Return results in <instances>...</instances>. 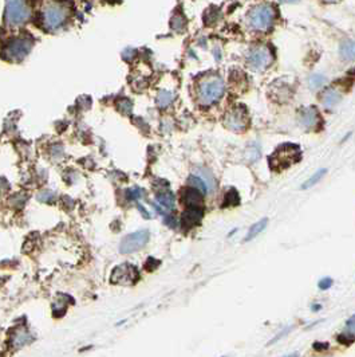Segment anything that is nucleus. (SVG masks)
<instances>
[{"instance_id":"obj_14","label":"nucleus","mask_w":355,"mask_h":357,"mask_svg":"<svg viewBox=\"0 0 355 357\" xmlns=\"http://www.w3.org/2000/svg\"><path fill=\"white\" fill-rule=\"evenodd\" d=\"M339 54L344 61H355V41L343 42L339 49Z\"/></svg>"},{"instance_id":"obj_6","label":"nucleus","mask_w":355,"mask_h":357,"mask_svg":"<svg viewBox=\"0 0 355 357\" xmlns=\"http://www.w3.org/2000/svg\"><path fill=\"white\" fill-rule=\"evenodd\" d=\"M6 18L10 25L18 26L27 21L30 13L27 9L25 0H9L7 2V10H6Z\"/></svg>"},{"instance_id":"obj_16","label":"nucleus","mask_w":355,"mask_h":357,"mask_svg":"<svg viewBox=\"0 0 355 357\" xmlns=\"http://www.w3.org/2000/svg\"><path fill=\"white\" fill-rule=\"evenodd\" d=\"M157 201H158L162 207L169 209V211L173 209V207H174V197H173V195H171L170 192L159 193L158 196H157Z\"/></svg>"},{"instance_id":"obj_25","label":"nucleus","mask_w":355,"mask_h":357,"mask_svg":"<svg viewBox=\"0 0 355 357\" xmlns=\"http://www.w3.org/2000/svg\"><path fill=\"white\" fill-rule=\"evenodd\" d=\"M324 2H327V3H338L339 0H324Z\"/></svg>"},{"instance_id":"obj_13","label":"nucleus","mask_w":355,"mask_h":357,"mask_svg":"<svg viewBox=\"0 0 355 357\" xmlns=\"http://www.w3.org/2000/svg\"><path fill=\"white\" fill-rule=\"evenodd\" d=\"M340 98H342V95H340V93H339L338 90L328 89L327 91H324V94H323L322 97V101L326 109H331V107H334L335 105L340 101Z\"/></svg>"},{"instance_id":"obj_7","label":"nucleus","mask_w":355,"mask_h":357,"mask_svg":"<svg viewBox=\"0 0 355 357\" xmlns=\"http://www.w3.org/2000/svg\"><path fill=\"white\" fill-rule=\"evenodd\" d=\"M147 241H149V232L146 230L137 231L134 234L127 235L126 238L123 239L121 242V246H119V250L123 254L134 253V251L142 249L147 243Z\"/></svg>"},{"instance_id":"obj_1","label":"nucleus","mask_w":355,"mask_h":357,"mask_svg":"<svg viewBox=\"0 0 355 357\" xmlns=\"http://www.w3.org/2000/svg\"><path fill=\"white\" fill-rule=\"evenodd\" d=\"M224 94V81L217 75H209L201 79L197 89V98L201 105H212Z\"/></svg>"},{"instance_id":"obj_17","label":"nucleus","mask_w":355,"mask_h":357,"mask_svg":"<svg viewBox=\"0 0 355 357\" xmlns=\"http://www.w3.org/2000/svg\"><path fill=\"white\" fill-rule=\"evenodd\" d=\"M239 203H240V196H239V193H237L236 189L232 188L228 193H227V195H225V200L223 207H235V205H237Z\"/></svg>"},{"instance_id":"obj_8","label":"nucleus","mask_w":355,"mask_h":357,"mask_svg":"<svg viewBox=\"0 0 355 357\" xmlns=\"http://www.w3.org/2000/svg\"><path fill=\"white\" fill-rule=\"evenodd\" d=\"M225 125L231 131L241 132L244 131L248 125V115L244 107H235L232 110H229L225 115Z\"/></svg>"},{"instance_id":"obj_10","label":"nucleus","mask_w":355,"mask_h":357,"mask_svg":"<svg viewBox=\"0 0 355 357\" xmlns=\"http://www.w3.org/2000/svg\"><path fill=\"white\" fill-rule=\"evenodd\" d=\"M319 123V113L316 107H304L299 114V124L304 128H314Z\"/></svg>"},{"instance_id":"obj_15","label":"nucleus","mask_w":355,"mask_h":357,"mask_svg":"<svg viewBox=\"0 0 355 357\" xmlns=\"http://www.w3.org/2000/svg\"><path fill=\"white\" fill-rule=\"evenodd\" d=\"M267 224H268V219L264 218L261 219V220H259V222L255 223L253 226H251L248 234H247V236L244 238V242H249V241H252V239L256 238L257 235L260 234L261 231L264 230L265 227H267Z\"/></svg>"},{"instance_id":"obj_22","label":"nucleus","mask_w":355,"mask_h":357,"mask_svg":"<svg viewBox=\"0 0 355 357\" xmlns=\"http://www.w3.org/2000/svg\"><path fill=\"white\" fill-rule=\"evenodd\" d=\"M347 330L350 333H352L355 336V316H352L350 320L347 321Z\"/></svg>"},{"instance_id":"obj_11","label":"nucleus","mask_w":355,"mask_h":357,"mask_svg":"<svg viewBox=\"0 0 355 357\" xmlns=\"http://www.w3.org/2000/svg\"><path fill=\"white\" fill-rule=\"evenodd\" d=\"M203 218V209L199 207H191L188 211L183 213V224L184 227H192L200 222Z\"/></svg>"},{"instance_id":"obj_23","label":"nucleus","mask_w":355,"mask_h":357,"mask_svg":"<svg viewBox=\"0 0 355 357\" xmlns=\"http://www.w3.org/2000/svg\"><path fill=\"white\" fill-rule=\"evenodd\" d=\"M332 285V279L331 278H324V279H322L320 282H319V288L322 289H328Z\"/></svg>"},{"instance_id":"obj_4","label":"nucleus","mask_w":355,"mask_h":357,"mask_svg":"<svg viewBox=\"0 0 355 357\" xmlns=\"http://www.w3.org/2000/svg\"><path fill=\"white\" fill-rule=\"evenodd\" d=\"M67 15H69L67 10L65 9L63 5L58 3V2L49 3L43 9V25L46 29L57 30L65 25Z\"/></svg>"},{"instance_id":"obj_24","label":"nucleus","mask_w":355,"mask_h":357,"mask_svg":"<svg viewBox=\"0 0 355 357\" xmlns=\"http://www.w3.org/2000/svg\"><path fill=\"white\" fill-rule=\"evenodd\" d=\"M314 348L316 349V350H323V349L328 348V344H320V342H315Z\"/></svg>"},{"instance_id":"obj_5","label":"nucleus","mask_w":355,"mask_h":357,"mask_svg":"<svg viewBox=\"0 0 355 357\" xmlns=\"http://www.w3.org/2000/svg\"><path fill=\"white\" fill-rule=\"evenodd\" d=\"M272 62V54L271 50L265 46H256L253 49L249 50L248 55H247V63L249 67L256 71H261L265 70Z\"/></svg>"},{"instance_id":"obj_19","label":"nucleus","mask_w":355,"mask_h":357,"mask_svg":"<svg viewBox=\"0 0 355 357\" xmlns=\"http://www.w3.org/2000/svg\"><path fill=\"white\" fill-rule=\"evenodd\" d=\"M173 101V93L170 91H159L158 97H157V103L159 107H166L167 105H170V102Z\"/></svg>"},{"instance_id":"obj_9","label":"nucleus","mask_w":355,"mask_h":357,"mask_svg":"<svg viewBox=\"0 0 355 357\" xmlns=\"http://www.w3.org/2000/svg\"><path fill=\"white\" fill-rule=\"evenodd\" d=\"M31 43L29 41L25 39H15L10 43V46L6 49V54L9 55V58L11 59H22L27 55V53L30 51Z\"/></svg>"},{"instance_id":"obj_3","label":"nucleus","mask_w":355,"mask_h":357,"mask_svg":"<svg viewBox=\"0 0 355 357\" xmlns=\"http://www.w3.org/2000/svg\"><path fill=\"white\" fill-rule=\"evenodd\" d=\"M302 152L299 145L296 144H283L275 151L270 157V165L272 169L280 171L291 167L300 160Z\"/></svg>"},{"instance_id":"obj_21","label":"nucleus","mask_w":355,"mask_h":357,"mask_svg":"<svg viewBox=\"0 0 355 357\" xmlns=\"http://www.w3.org/2000/svg\"><path fill=\"white\" fill-rule=\"evenodd\" d=\"M324 82H326V78L322 74L311 75L310 79H308V85H310L311 89H319L320 86H323Z\"/></svg>"},{"instance_id":"obj_26","label":"nucleus","mask_w":355,"mask_h":357,"mask_svg":"<svg viewBox=\"0 0 355 357\" xmlns=\"http://www.w3.org/2000/svg\"><path fill=\"white\" fill-rule=\"evenodd\" d=\"M283 2H287V3H292L294 0H283Z\"/></svg>"},{"instance_id":"obj_18","label":"nucleus","mask_w":355,"mask_h":357,"mask_svg":"<svg viewBox=\"0 0 355 357\" xmlns=\"http://www.w3.org/2000/svg\"><path fill=\"white\" fill-rule=\"evenodd\" d=\"M327 173V169H319L318 172L315 173V175H312V176L308 179V180L306 181V183H303L302 184V188L303 189H307V188H311L312 185H315L318 181L322 180V177L324 176Z\"/></svg>"},{"instance_id":"obj_20","label":"nucleus","mask_w":355,"mask_h":357,"mask_svg":"<svg viewBox=\"0 0 355 357\" xmlns=\"http://www.w3.org/2000/svg\"><path fill=\"white\" fill-rule=\"evenodd\" d=\"M189 183H191V184H192V187H195V188L200 189V191L203 193L209 192L208 185H207V183H205V181L203 180V179H201L200 176H199V175H196V176L189 177Z\"/></svg>"},{"instance_id":"obj_2","label":"nucleus","mask_w":355,"mask_h":357,"mask_svg":"<svg viewBox=\"0 0 355 357\" xmlns=\"http://www.w3.org/2000/svg\"><path fill=\"white\" fill-rule=\"evenodd\" d=\"M275 10L272 6L270 5H260L253 7L248 13L247 17V23H248L249 29L253 31H268L272 27L275 22Z\"/></svg>"},{"instance_id":"obj_12","label":"nucleus","mask_w":355,"mask_h":357,"mask_svg":"<svg viewBox=\"0 0 355 357\" xmlns=\"http://www.w3.org/2000/svg\"><path fill=\"white\" fill-rule=\"evenodd\" d=\"M183 199L185 204H188L189 207H199L203 201V192L200 189L192 187V188L185 189L183 193Z\"/></svg>"}]
</instances>
